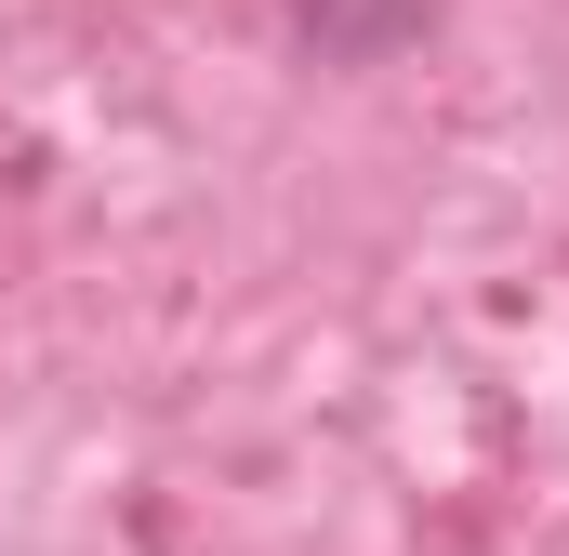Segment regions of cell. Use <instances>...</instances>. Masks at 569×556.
Here are the masks:
<instances>
[{
  "label": "cell",
  "instance_id": "6da1fadb",
  "mask_svg": "<svg viewBox=\"0 0 569 556\" xmlns=\"http://www.w3.org/2000/svg\"><path fill=\"white\" fill-rule=\"evenodd\" d=\"M305 27H318L331 53H385V40L425 27V0H305Z\"/></svg>",
  "mask_w": 569,
  "mask_h": 556
}]
</instances>
